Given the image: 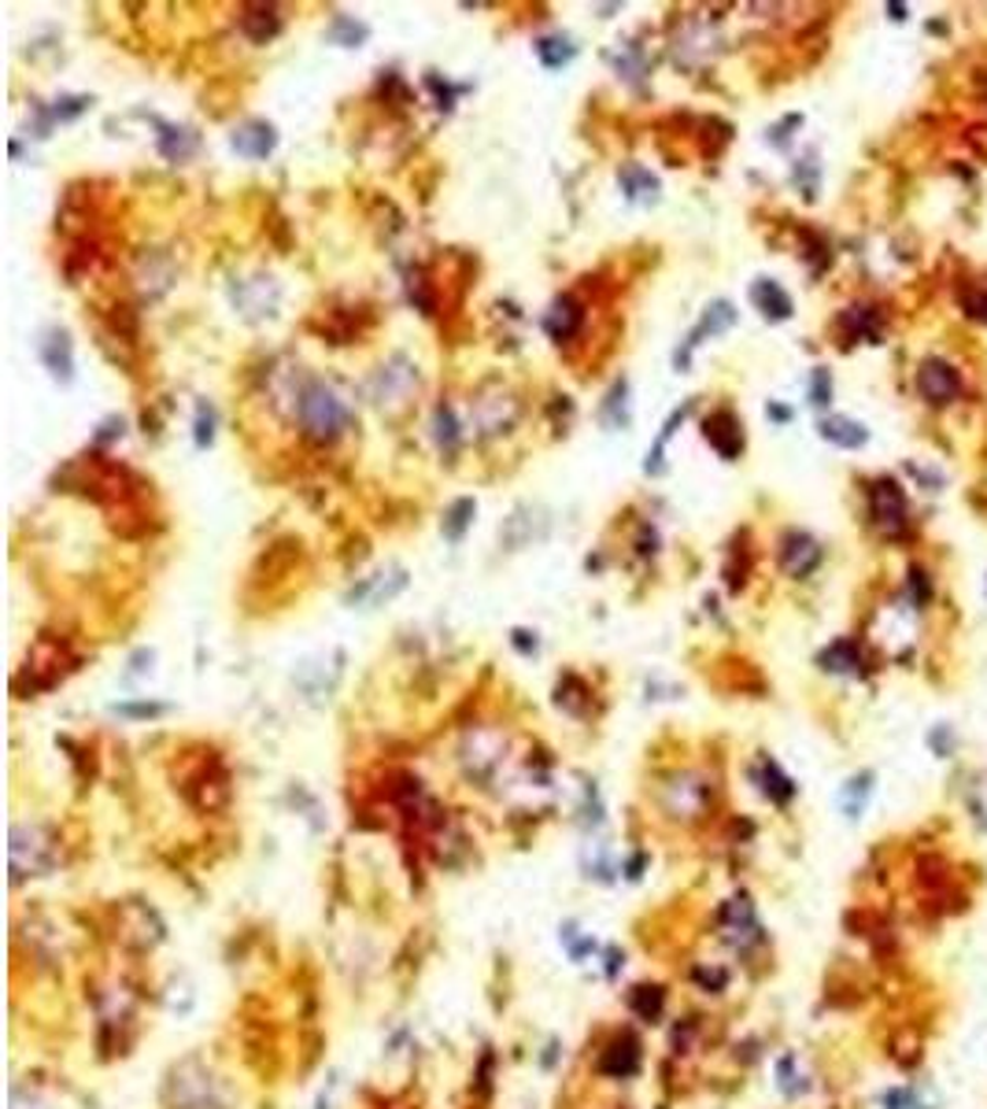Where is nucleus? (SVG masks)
Listing matches in <instances>:
<instances>
[{
    "label": "nucleus",
    "mask_w": 987,
    "mask_h": 1109,
    "mask_svg": "<svg viewBox=\"0 0 987 1109\" xmlns=\"http://www.w3.org/2000/svg\"><path fill=\"white\" fill-rule=\"evenodd\" d=\"M163 1106L167 1109H230L226 1080L203 1057H181L163 1080Z\"/></svg>",
    "instance_id": "obj_1"
},
{
    "label": "nucleus",
    "mask_w": 987,
    "mask_h": 1109,
    "mask_svg": "<svg viewBox=\"0 0 987 1109\" xmlns=\"http://www.w3.org/2000/svg\"><path fill=\"white\" fill-rule=\"evenodd\" d=\"M300 425L311 441L330 444L337 441L341 430L348 425V407L341 403V396L330 389L325 381H308L300 392Z\"/></svg>",
    "instance_id": "obj_2"
},
{
    "label": "nucleus",
    "mask_w": 987,
    "mask_h": 1109,
    "mask_svg": "<svg viewBox=\"0 0 987 1109\" xmlns=\"http://www.w3.org/2000/svg\"><path fill=\"white\" fill-rule=\"evenodd\" d=\"M710 802H714V785L703 773H674L663 785V810L674 821H699L707 818Z\"/></svg>",
    "instance_id": "obj_3"
},
{
    "label": "nucleus",
    "mask_w": 987,
    "mask_h": 1109,
    "mask_svg": "<svg viewBox=\"0 0 987 1109\" xmlns=\"http://www.w3.org/2000/svg\"><path fill=\"white\" fill-rule=\"evenodd\" d=\"M56 862V847L53 840L45 836L41 825H19L12 829V873L15 880H26V877H45Z\"/></svg>",
    "instance_id": "obj_4"
},
{
    "label": "nucleus",
    "mask_w": 987,
    "mask_h": 1109,
    "mask_svg": "<svg viewBox=\"0 0 987 1109\" xmlns=\"http://www.w3.org/2000/svg\"><path fill=\"white\" fill-rule=\"evenodd\" d=\"M721 940L740 954H747V951H755L758 943H766V929H762L758 910L747 895H736V899H729L725 907H721Z\"/></svg>",
    "instance_id": "obj_5"
},
{
    "label": "nucleus",
    "mask_w": 987,
    "mask_h": 1109,
    "mask_svg": "<svg viewBox=\"0 0 987 1109\" xmlns=\"http://www.w3.org/2000/svg\"><path fill=\"white\" fill-rule=\"evenodd\" d=\"M869 511H873V522L884 536H899L907 529V496L895 481H877L869 488Z\"/></svg>",
    "instance_id": "obj_6"
},
{
    "label": "nucleus",
    "mask_w": 987,
    "mask_h": 1109,
    "mask_svg": "<svg viewBox=\"0 0 987 1109\" xmlns=\"http://www.w3.org/2000/svg\"><path fill=\"white\" fill-rule=\"evenodd\" d=\"M732 322H736V311H732V303H725V300L710 303L707 314H703V322H699L696 330L688 333V337H685V348H677V355H674L677 370H685L688 359H691V352H696L699 344H703L707 337H718V333H725Z\"/></svg>",
    "instance_id": "obj_7"
},
{
    "label": "nucleus",
    "mask_w": 987,
    "mask_h": 1109,
    "mask_svg": "<svg viewBox=\"0 0 987 1109\" xmlns=\"http://www.w3.org/2000/svg\"><path fill=\"white\" fill-rule=\"evenodd\" d=\"M414 381H419L414 366L407 363L403 355H396V359H392L389 366H381L378 381H374V396H378V403H381V407H396V403H403L407 396H411Z\"/></svg>",
    "instance_id": "obj_8"
},
{
    "label": "nucleus",
    "mask_w": 987,
    "mask_h": 1109,
    "mask_svg": "<svg viewBox=\"0 0 987 1109\" xmlns=\"http://www.w3.org/2000/svg\"><path fill=\"white\" fill-rule=\"evenodd\" d=\"M918 392L935 407L951 403L954 396H958V374H954V366L940 363V359H924L918 370Z\"/></svg>",
    "instance_id": "obj_9"
},
{
    "label": "nucleus",
    "mask_w": 987,
    "mask_h": 1109,
    "mask_svg": "<svg viewBox=\"0 0 987 1109\" xmlns=\"http://www.w3.org/2000/svg\"><path fill=\"white\" fill-rule=\"evenodd\" d=\"M703 433H707V441L714 444V452L721 459H736V455L744 452V425H740V419L732 411L710 414L703 422Z\"/></svg>",
    "instance_id": "obj_10"
},
{
    "label": "nucleus",
    "mask_w": 987,
    "mask_h": 1109,
    "mask_svg": "<svg viewBox=\"0 0 987 1109\" xmlns=\"http://www.w3.org/2000/svg\"><path fill=\"white\" fill-rule=\"evenodd\" d=\"M821 563V547L813 536L807 533H788L785 541H780V566L788 569L791 577H807L813 574Z\"/></svg>",
    "instance_id": "obj_11"
},
{
    "label": "nucleus",
    "mask_w": 987,
    "mask_h": 1109,
    "mask_svg": "<svg viewBox=\"0 0 987 1109\" xmlns=\"http://www.w3.org/2000/svg\"><path fill=\"white\" fill-rule=\"evenodd\" d=\"M274 145H278V134H274V126L263 119H252L233 130V152H241L244 159H267Z\"/></svg>",
    "instance_id": "obj_12"
},
{
    "label": "nucleus",
    "mask_w": 987,
    "mask_h": 1109,
    "mask_svg": "<svg viewBox=\"0 0 987 1109\" xmlns=\"http://www.w3.org/2000/svg\"><path fill=\"white\" fill-rule=\"evenodd\" d=\"M581 322H585L581 303H577L574 297H558V300L552 303V311H547L544 330L552 333L555 341H569L577 330H581Z\"/></svg>",
    "instance_id": "obj_13"
},
{
    "label": "nucleus",
    "mask_w": 987,
    "mask_h": 1109,
    "mask_svg": "<svg viewBox=\"0 0 987 1109\" xmlns=\"http://www.w3.org/2000/svg\"><path fill=\"white\" fill-rule=\"evenodd\" d=\"M751 303L766 314V319L773 322H785L791 319V297L785 289H780L777 281H769V278H758L755 285H751Z\"/></svg>",
    "instance_id": "obj_14"
},
{
    "label": "nucleus",
    "mask_w": 987,
    "mask_h": 1109,
    "mask_svg": "<svg viewBox=\"0 0 987 1109\" xmlns=\"http://www.w3.org/2000/svg\"><path fill=\"white\" fill-rule=\"evenodd\" d=\"M599 1069H603L607 1076H633L640 1069V1043L633 1040V1035H618V1040L603 1051Z\"/></svg>",
    "instance_id": "obj_15"
},
{
    "label": "nucleus",
    "mask_w": 987,
    "mask_h": 1109,
    "mask_svg": "<svg viewBox=\"0 0 987 1109\" xmlns=\"http://www.w3.org/2000/svg\"><path fill=\"white\" fill-rule=\"evenodd\" d=\"M755 780H758V788L769 796V802H777V807H785V802L796 799V785H791V777L773 758H762L758 762Z\"/></svg>",
    "instance_id": "obj_16"
},
{
    "label": "nucleus",
    "mask_w": 987,
    "mask_h": 1109,
    "mask_svg": "<svg viewBox=\"0 0 987 1109\" xmlns=\"http://www.w3.org/2000/svg\"><path fill=\"white\" fill-rule=\"evenodd\" d=\"M41 359H45V366L53 370V378L70 381V374H75V359H70V341H67L64 330H53L45 341H41Z\"/></svg>",
    "instance_id": "obj_17"
},
{
    "label": "nucleus",
    "mask_w": 987,
    "mask_h": 1109,
    "mask_svg": "<svg viewBox=\"0 0 987 1109\" xmlns=\"http://www.w3.org/2000/svg\"><path fill=\"white\" fill-rule=\"evenodd\" d=\"M618 181H622V192L633 203H655L658 200V178L651 175V170L636 167V163H629V167L618 170Z\"/></svg>",
    "instance_id": "obj_18"
},
{
    "label": "nucleus",
    "mask_w": 987,
    "mask_h": 1109,
    "mask_svg": "<svg viewBox=\"0 0 987 1109\" xmlns=\"http://www.w3.org/2000/svg\"><path fill=\"white\" fill-rule=\"evenodd\" d=\"M818 430L829 444H836V447H862L869 441L866 425L854 422V419H843V414H836V419H821Z\"/></svg>",
    "instance_id": "obj_19"
},
{
    "label": "nucleus",
    "mask_w": 987,
    "mask_h": 1109,
    "mask_svg": "<svg viewBox=\"0 0 987 1109\" xmlns=\"http://www.w3.org/2000/svg\"><path fill=\"white\" fill-rule=\"evenodd\" d=\"M821 669H829V674H854V669L862 666V651L854 640H836V644H829L825 651H821Z\"/></svg>",
    "instance_id": "obj_20"
},
{
    "label": "nucleus",
    "mask_w": 987,
    "mask_h": 1109,
    "mask_svg": "<svg viewBox=\"0 0 987 1109\" xmlns=\"http://www.w3.org/2000/svg\"><path fill=\"white\" fill-rule=\"evenodd\" d=\"M869 796H873V773H854L847 785L840 788V810L847 813V818H862Z\"/></svg>",
    "instance_id": "obj_21"
},
{
    "label": "nucleus",
    "mask_w": 987,
    "mask_h": 1109,
    "mask_svg": "<svg viewBox=\"0 0 987 1109\" xmlns=\"http://www.w3.org/2000/svg\"><path fill=\"white\" fill-rule=\"evenodd\" d=\"M777 1087L785 1091V1098H799V1095H807L810 1091V1084H807V1073L799 1069V1057L796 1054H785L777 1062Z\"/></svg>",
    "instance_id": "obj_22"
},
{
    "label": "nucleus",
    "mask_w": 987,
    "mask_h": 1109,
    "mask_svg": "<svg viewBox=\"0 0 987 1109\" xmlns=\"http://www.w3.org/2000/svg\"><path fill=\"white\" fill-rule=\"evenodd\" d=\"M159 152L167 159H189L192 152H197V134L192 130H178V126H163V134H159Z\"/></svg>",
    "instance_id": "obj_23"
},
{
    "label": "nucleus",
    "mask_w": 987,
    "mask_h": 1109,
    "mask_svg": "<svg viewBox=\"0 0 987 1109\" xmlns=\"http://www.w3.org/2000/svg\"><path fill=\"white\" fill-rule=\"evenodd\" d=\"M474 514H477V503L474 500H455L452 507H447V514H444V541H463V533L470 529L474 522Z\"/></svg>",
    "instance_id": "obj_24"
},
{
    "label": "nucleus",
    "mask_w": 987,
    "mask_h": 1109,
    "mask_svg": "<svg viewBox=\"0 0 987 1109\" xmlns=\"http://www.w3.org/2000/svg\"><path fill=\"white\" fill-rule=\"evenodd\" d=\"M241 26L248 30L252 41H267L278 34V26H281V19L274 8H248V12L241 15Z\"/></svg>",
    "instance_id": "obj_25"
},
{
    "label": "nucleus",
    "mask_w": 987,
    "mask_h": 1109,
    "mask_svg": "<svg viewBox=\"0 0 987 1109\" xmlns=\"http://www.w3.org/2000/svg\"><path fill=\"white\" fill-rule=\"evenodd\" d=\"M880 1109H929V1098L913 1084H895L880 1095Z\"/></svg>",
    "instance_id": "obj_26"
},
{
    "label": "nucleus",
    "mask_w": 987,
    "mask_h": 1109,
    "mask_svg": "<svg viewBox=\"0 0 987 1109\" xmlns=\"http://www.w3.org/2000/svg\"><path fill=\"white\" fill-rule=\"evenodd\" d=\"M536 56H541L544 67L555 70V67H566L569 59L577 56V48L569 45L566 37H541V41H536Z\"/></svg>",
    "instance_id": "obj_27"
},
{
    "label": "nucleus",
    "mask_w": 987,
    "mask_h": 1109,
    "mask_svg": "<svg viewBox=\"0 0 987 1109\" xmlns=\"http://www.w3.org/2000/svg\"><path fill=\"white\" fill-rule=\"evenodd\" d=\"M625 396H629V385H625V381H618L614 389H610L607 403H603V422H607V425H614V430H625V425H629V403H625Z\"/></svg>",
    "instance_id": "obj_28"
},
{
    "label": "nucleus",
    "mask_w": 987,
    "mask_h": 1109,
    "mask_svg": "<svg viewBox=\"0 0 987 1109\" xmlns=\"http://www.w3.org/2000/svg\"><path fill=\"white\" fill-rule=\"evenodd\" d=\"M685 414H688V407H680V411L669 414L666 430L658 433L655 447H651V452H647V463H644V470H647V474H663V452H666V444H669V436H674V430H677L680 422H685Z\"/></svg>",
    "instance_id": "obj_29"
},
{
    "label": "nucleus",
    "mask_w": 987,
    "mask_h": 1109,
    "mask_svg": "<svg viewBox=\"0 0 987 1109\" xmlns=\"http://www.w3.org/2000/svg\"><path fill=\"white\" fill-rule=\"evenodd\" d=\"M433 430H436V444H441V452H455V447H459V425H455L452 407H436Z\"/></svg>",
    "instance_id": "obj_30"
},
{
    "label": "nucleus",
    "mask_w": 987,
    "mask_h": 1109,
    "mask_svg": "<svg viewBox=\"0 0 987 1109\" xmlns=\"http://www.w3.org/2000/svg\"><path fill=\"white\" fill-rule=\"evenodd\" d=\"M330 37L337 41V45H359V41H366V26L363 23H352V19H337L330 30Z\"/></svg>",
    "instance_id": "obj_31"
},
{
    "label": "nucleus",
    "mask_w": 987,
    "mask_h": 1109,
    "mask_svg": "<svg viewBox=\"0 0 987 1109\" xmlns=\"http://www.w3.org/2000/svg\"><path fill=\"white\" fill-rule=\"evenodd\" d=\"M12 1109H48V1102L41 1098L34 1087H23V1084H12Z\"/></svg>",
    "instance_id": "obj_32"
},
{
    "label": "nucleus",
    "mask_w": 987,
    "mask_h": 1109,
    "mask_svg": "<svg viewBox=\"0 0 987 1109\" xmlns=\"http://www.w3.org/2000/svg\"><path fill=\"white\" fill-rule=\"evenodd\" d=\"M810 400L818 407H825L832 400V381H829V370H813V381H810Z\"/></svg>",
    "instance_id": "obj_33"
},
{
    "label": "nucleus",
    "mask_w": 987,
    "mask_h": 1109,
    "mask_svg": "<svg viewBox=\"0 0 987 1109\" xmlns=\"http://www.w3.org/2000/svg\"><path fill=\"white\" fill-rule=\"evenodd\" d=\"M211 436H215V414H211V407H200V414H197V444L208 447Z\"/></svg>",
    "instance_id": "obj_34"
},
{
    "label": "nucleus",
    "mask_w": 987,
    "mask_h": 1109,
    "mask_svg": "<svg viewBox=\"0 0 987 1109\" xmlns=\"http://www.w3.org/2000/svg\"><path fill=\"white\" fill-rule=\"evenodd\" d=\"M115 710H119V714H126V718H159V714H167V707H163V703H122Z\"/></svg>",
    "instance_id": "obj_35"
},
{
    "label": "nucleus",
    "mask_w": 987,
    "mask_h": 1109,
    "mask_svg": "<svg viewBox=\"0 0 987 1109\" xmlns=\"http://www.w3.org/2000/svg\"><path fill=\"white\" fill-rule=\"evenodd\" d=\"M965 311L973 314L976 322H987V292H976V297H965Z\"/></svg>",
    "instance_id": "obj_36"
},
{
    "label": "nucleus",
    "mask_w": 987,
    "mask_h": 1109,
    "mask_svg": "<svg viewBox=\"0 0 987 1109\" xmlns=\"http://www.w3.org/2000/svg\"><path fill=\"white\" fill-rule=\"evenodd\" d=\"M514 647H518V651H525V655H529V651H536V636H533V633H525V629H514Z\"/></svg>",
    "instance_id": "obj_37"
}]
</instances>
